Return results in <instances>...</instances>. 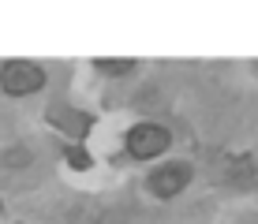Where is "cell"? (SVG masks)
<instances>
[{
	"label": "cell",
	"instance_id": "6da1fadb",
	"mask_svg": "<svg viewBox=\"0 0 258 224\" xmlns=\"http://www.w3.org/2000/svg\"><path fill=\"white\" fill-rule=\"evenodd\" d=\"M41 86H45V71L38 64H30V60H8L0 67V90L12 97H26Z\"/></svg>",
	"mask_w": 258,
	"mask_h": 224
},
{
	"label": "cell",
	"instance_id": "7a4b0ae2",
	"mask_svg": "<svg viewBox=\"0 0 258 224\" xmlns=\"http://www.w3.org/2000/svg\"><path fill=\"white\" fill-rule=\"evenodd\" d=\"M168 146H172V134H168L161 123H135V127L127 131V154L135 161L161 157Z\"/></svg>",
	"mask_w": 258,
	"mask_h": 224
},
{
	"label": "cell",
	"instance_id": "3957f363",
	"mask_svg": "<svg viewBox=\"0 0 258 224\" xmlns=\"http://www.w3.org/2000/svg\"><path fill=\"white\" fill-rule=\"evenodd\" d=\"M187 183H191V165H183V161L165 165V168H157V172L150 176V191H154L157 198H176Z\"/></svg>",
	"mask_w": 258,
	"mask_h": 224
},
{
	"label": "cell",
	"instance_id": "277c9868",
	"mask_svg": "<svg viewBox=\"0 0 258 224\" xmlns=\"http://www.w3.org/2000/svg\"><path fill=\"white\" fill-rule=\"evenodd\" d=\"M52 123L64 127V131H71L75 138L90 131V116H86V112H71V109H52Z\"/></svg>",
	"mask_w": 258,
	"mask_h": 224
},
{
	"label": "cell",
	"instance_id": "5b68a950",
	"mask_svg": "<svg viewBox=\"0 0 258 224\" xmlns=\"http://www.w3.org/2000/svg\"><path fill=\"white\" fill-rule=\"evenodd\" d=\"M97 71H105V75H127L131 67H135V60H112V56H105V60H94Z\"/></svg>",
	"mask_w": 258,
	"mask_h": 224
}]
</instances>
